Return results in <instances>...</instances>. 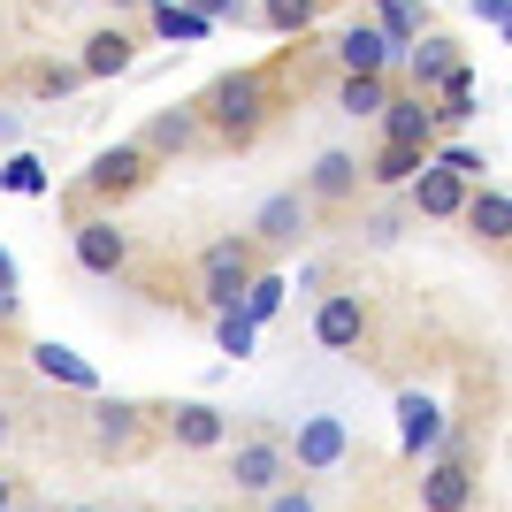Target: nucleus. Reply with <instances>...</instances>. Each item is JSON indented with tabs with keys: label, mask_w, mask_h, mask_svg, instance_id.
Segmentation results:
<instances>
[{
	"label": "nucleus",
	"mask_w": 512,
	"mask_h": 512,
	"mask_svg": "<svg viewBox=\"0 0 512 512\" xmlns=\"http://www.w3.org/2000/svg\"><path fill=\"white\" fill-rule=\"evenodd\" d=\"M260 115H268V77L260 69H237V77H214L207 107H199V123L222 130V138H253Z\"/></svg>",
	"instance_id": "nucleus-1"
},
{
	"label": "nucleus",
	"mask_w": 512,
	"mask_h": 512,
	"mask_svg": "<svg viewBox=\"0 0 512 512\" xmlns=\"http://www.w3.org/2000/svg\"><path fill=\"white\" fill-rule=\"evenodd\" d=\"M260 276V245L253 237H214L207 253H199V299L222 314V306L245 299V283Z\"/></svg>",
	"instance_id": "nucleus-2"
},
{
	"label": "nucleus",
	"mask_w": 512,
	"mask_h": 512,
	"mask_svg": "<svg viewBox=\"0 0 512 512\" xmlns=\"http://www.w3.org/2000/svg\"><path fill=\"white\" fill-rule=\"evenodd\" d=\"M230 482H237V497L283 490V482H291V444H283V436H245V444L230 451Z\"/></svg>",
	"instance_id": "nucleus-3"
},
{
	"label": "nucleus",
	"mask_w": 512,
	"mask_h": 512,
	"mask_svg": "<svg viewBox=\"0 0 512 512\" xmlns=\"http://www.w3.org/2000/svg\"><path fill=\"white\" fill-rule=\"evenodd\" d=\"M444 406H436V398H428V390H406V398H398V451H406V459H436V451H444Z\"/></svg>",
	"instance_id": "nucleus-4"
},
{
	"label": "nucleus",
	"mask_w": 512,
	"mask_h": 512,
	"mask_svg": "<svg viewBox=\"0 0 512 512\" xmlns=\"http://www.w3.org/2000/svg\"><path fill=\"white\" fill-rule=\"evenodd\" d=\"M467 505H474L467 459H459V451H436V459H428V474H421V512H467Z\"/></svg>",
	"instance_id": "nucleus-5"
},
{
	"label": "nucleus",
	"mask_w": 512,
	"mask_h": 512,
	"mask_svg": "<svg viewBox=\"0 0 512 512\" xmlns=\"http://www.w3.org/2000/svg\"><path fill=\"white\" fill-rule=\"evenodd\" d=\"M344 451H352V436H344L337 413H314V421H299V436H291V459H299L306 474H329Z\"/></svg>",
	"instance_id": "nucleus-6"
},
{
	"label": "nucleus",
	"mask_w": 512,
	"mask_h": 512,
	"mask_svg": "<svg viewBox=\"0 0 512 512\" xmlns=\"http://www.w3.org/2000/svg\"><path fill=\"white\" fill-rule=\"evenodd\" d=\"M406 192H413V207H421V214H436V222L467 214V176H451L444 161H421V176H413Z\"/></svg>",
	"instance_id": "nucleus-7"
},
{
	"label": "nucleus",
	"mask_w": 512,
	"mask_h": 512,
	"mask_svg": "<svg viewBox=\"0 0 512 512\" xmlns=\"http://www.w3.org/2000/svg\"><path fill=\"white\" fill-rule=\"evenodd\" d=\"M390 54H398V46H390V31H383V23H352V31L337 39L344 77H383V69H390Z\"/></svg>",
	"instance_id": "nucleus-8"
},
{
	"label": "nucleus",
	"mask_w": 512,
	"mask_h": 512,
	"mask_svg": "<svg viewBox=\"0 0 512 512\" xmlns=\"http://www.w3.org/2000/svg\"><path fill=\"white\" fill-rule=\"evenodd\" d=\"M123 260H130V237L115 230V222H100V214L77 222V268H85V276H115Z\"/></svg>",
	"instance_id": "nucleus-9"
},
{
	"label": "nucleus",
	"mask_w": 512,
	"mask_h": 512,
	"mask_svg": "<svg viewBox=\"0 0 512 512\" xmlns=\"http://www.w3.org/2000/svg\"><path fill=\"white\" fill-rule=\"evenodd\" d=\"M360 337H367V306L352 299V291L321 299V314H314V344L321 352H344V344H360Z\"/></svg>",
	"instance_id": "nucleus-10"
},
{
	"label": "nucleus",
	"mask_w": 512,
	"mask_h": 512,
	"mask_svg": "<svg viewBox=\"0 0 512 512\" xmlns=\"http://www.w3.org/2000/svg\"><path fill=\"white\" fill-rule=\"evenodd\" d=\"M169 444H176V451H222V444H230L222 406H176V413H169Z\"/></svg>",
	"instance_id": "nucleus-11"
},
{
	"label": "nucleus",
	"mask_w": 512,
	"mask_h": 512,
	"mask_svg": "<svg viewBox=\"0 0 512 512\" xmlns=\"http://www.w3.org/2000/svg\"><path fill=\"white\" fill-rule=\"evenodd\" d=\"M306 237V192H276L253 214V245H299Z\"/></svg>",
	"instance_id": "nucleus-12"
},
{
	"label": "nucleus",
	"mask_w": 512,
	"mask_h": 512,
	"mask_svg": "<svg viewBox=\"0 0 512 512\" xmlns=\"http://www.w3.org/2000/svg\"><path fill=\"white\" fill-rule=\"evenodd\" d=\"M85 184L92 192H138V184H146V146H107L85 169Z\"/></svg>",
	"instance_id": "nucleus-13"
},
{
	"label": "nucleus",
	"mask_w": 512,
	"mask_h": 512,
	"mask_svg": "<svg viewBox=\"0 0 512 512\" xmlns=\"http://www.w3.org/2000/svg\"><path fill=\"white\" fill-rule=\"evenodd\" d=\"M360 176H367V161H352V153H321L314 169H306V199H329V207H337V199L360 192Z\"/></svg>",
	"instance_id": "nucleus-14"
},
{
	"label": "nucleus",
	"mask_w": 512,
	"mask_h": 512,
	"mask_svg": "<svg viewBox=\"0 0 512 512\" xmlns=\"http://www.w3.org/2000/svg\"><path fill=\"white\" fill-rule=\"evenodd\" d=\"M31 367H39L46 383H62V390H85V398L100 390L92 360H77V352H69V344H54V337H46V344H31Z\"/></svg>",
	"instance_id": "nucleus-15"
},
{
	"label": "nucleus",
	"mask_w": 512,
	"mask_h": 512,
	"mask_svg": "<svg viewBox=\"0 0 512 512\" xmlns=\"http://www.w3.org/2000/svg\"><path fill=\"white\" fill-rule=\"evenodd\" d=\"M421 161H428V146H390V138H383V153L367 161V184H383V192H406L413 176H421Z\"/></svg>",
	"instance_id": "nucleus-16"
},
{
	"label": "nucleus",
	"mask_w": 512,
	"mask_h": 512,
	"mask_svg": "<svg viewBox=\"0 0 512 512\" xmlns=\"http://www.w3.org/2000/svg\"><path fill=\"white\" fill-rule=\"evenodd\" d=\"M428 130H436V107L428 100H390L383 107V138L390 146H428Z\"/></svg>",
	"instance_id": "nucleus-17"
},
{
	"label": "nucleus",
	"mask_w": 512,
	"mask_h": 512,
	"mask_svg": "<svg viewBox=\"0 0 512 512\" xmlns=\"http://www.w3.org/2000/svg\"><path fill=\"white\" fill-rule=\"evenodd\" d=\"M467 230L482 237V245H505L512 237V199L505 192H474L467 199Z\"/></svg>",
	"instance_id": "nucleus-18"
},
{
	"label": "nucleus",
	"mask_w": 512,
	"mask_h": 512,
	"mask_svg": "<svg viewBox=\"0 0 512 512\" xmlns=\"http://www.w3.org/2000/svg\"><path fill=\"white\" fill-rule=\"evenodd\" d=\"M130 436H138V406H123V398H100V406H92V444H100V451H123Z\"/></svg>",
	"instance_id": "nucleus-19"
},
{
	"label": "nucleus",
	"mask_w": 512,
	"mask_h": 512,
	"mask_svg": "<svg viewBox=\"0 0 512 512\" xmlns=\"http://www.w3.org/2000/svg\"><path fill=\"white\" fill-rule=\"evenodd\" d=\"M153 31H161V39H207L214 16H199L192 0H153Z\"/></svg>",
	"instance_id": "nucleus-20"
},
{
	"label": "nucleus",
	"mask_w": 512,
	"mask_h": 512,
	"mask_svg": "<svg viewBox=\"0 0 512 512\" xmlns=\"http://www.w3.org/2000/svg\"><path fill=\"white\" fill-rule=\"evenodd\" d=\"M406 62H413V85H444L451 69H459V54H451V39H421V46H406Z\"/></svg>",
	"instance_id": "nucleus-21"
},
{
	"label": "nucleus",
	"mask_w": 512,
	"mask_h": 512,
	"mask_svg": "<svg viewBox=\"0 0 512 512\" xmlns=\"http://www.w3.org/2000/svg\"><path fill=\"white\" fill-rule=\"evenodd\" d=\"M130 69V39L123 31H92L85 39V77H123Z\"/></svg>",
	"instance_id": "nucleus-22"
},
{
	"label": "nucleus",
	"mask_w": 512,
	"mask_h": 512,
	"mask_svg": "<svg viewBox=\"0 0 512 512\" xmlns=\"http://www.w3.org/2000/svg\"><path fill=\"white\" fill-rule=\"evenodd\" d=\"M337 107H344V115H383V107H390V85H383V77H344V85H337Z\"/></svg>",
	"instance_id": "nucleus-23"
},
{
	"label": "nucleus",
	"mask_w": 512,
	"mask_h": 512,
	"mask_svg": "<svg viewBox=\"0 0 512 512\" xmlns=\"http://www.w3.org/2000/svg\"><path fill=\"white\" fill-rule=\"evenodd\" d=\"M253 329H260V321L245 314V306H222V314H214V344H222L230 360H245V352H253Z\"/></svg>",
	"instance_id": "nucleus-24"
},
{
	"label": "nucleus",
	"mask_w": 512,
	"mask_h": 512,
	"mask_svg": "<svg viewBox=\"0 0 512 512\" xmlns=\"http://www.w3.org/2000/svg\"><path fill=\"white\" fill-rule=\"evenodd\" d=\"M467 115H474V69L459 62L444 77V107H436V123H467Z\"/></svg>",
	"instance_id": "nucleus-25"
},
{
	"label": "nucleus",
	"mask_w": 512,
	"mask_h": 512,
	"mask_svg": "<svg viewBox=\"0 0 512 512\" xmlns=\"http://www.w3.org/2000/svg\"><path fill=\"white\" fill-rule=\"evenodd\" d=\"M375 8H383L390 46H413V39H421V0H375Z\"/></svg>",
	"instance_id": "nucleus-26"
},
{
	"label": "nucleus",
	"mask_w": 512,
	"mask_h": 512,
	"mask_svg": "<svg viewBox=\"0 0 512 512\" xmlns=\"http://www.w3.org/2000/svg\"><path fill=\"white\" fill-rule=\"evenodd\" d=\"M0 184H8V192H23V199H39V192H46V169L31 161V153H8V161H0Z\"/></svg>",
	"instance_id": "nucleus-27"
},
{
	"label": "nucleus",
	"mask_w": 512,
	"mask_h": 512,
	"mask_svg": "<svg viewBox=\"0 0 512 512\" xmlns=\"http://www.w3.org/2000/svg\"><path fill=\"white\" fill-rule=\"evenodd\" d=\"M283 291H291V283H283V276H253V283H245V299H237V306H245V314H253V321H268V314H276V306H283Z\"/></svg>",
	"instance_id": "nucleus-28"
},
{
	"label": "nucleus",
	"mask_w": 512,
	"mask_h": 512,
	"mask_svg": "<svg viewBox=\"0 0 512 512\" xmlns=\"http://www.w3.org/2000/svg\"><path fill=\"white\" fill-rule=\"evenodd\" d=\"M260 16H268V31H306V23H314V0H268Z\"/></svg>",
	"instance_id": "nucleus-29"
},
{
	"label": "nucleus",
	"mask_w": 512,
	"mask_h": 512,
	"mask_svg": "<svg viewBox=\"0 0 512 512\" xmlns=\"http://www.w3.org/2000/svg\"><path fill=\"white\" fill-rule=\"evenodd\" d=\"M192 138H199V115H161V123H153V146H176V153H184Z\"/></svg>",
	"instance_id": "nucleus-30"
},
{
	"label": "nucleus",
	"mask_w": 512,
	"mask_h": 512,
	"mask_svg": "<svg viewBox=\"0 0 512 512\" xmlns=\"http://www.w3.org/2000/svg\"><path fill=\"white\" fill-rule=\"evenodd\" d=\"M77 85H85V62H77V69H46V77H39V92H46V100H69Z\"/></svg>",
	"instance_id": "nucleus-31"
},
{
	"label": "nucleus",
	"mask_w": 512,
	"mask_h": 512,
	"mask_svg": "<svg viewBox=\"0 0 512 512\" xmlns=\"http://www.w3.org/2000/svg\"><path fill=\"white\" fill-rule=\"evenodd\" d=\"M436 161H444L451 176H467V184H474V176H482V169H490V161H482V153H474V146H451V153H436Z\"/></svg>",
	"instance_id": "nucleus-32"
},
{
	"label": "nucleus",
	"mask_w": 512,
	"mask_h": 512,
	"mask_svg": "<svg viewBox=\"0 0 512 512\" xmlns=\"http://www.w3.org/2000/svg\"><path fill=\"white\" fill-rule=\"evenodd\" d=\"M260 512H314V497H306V490H291V482H283V490H268V505H260Z\"/></svg>",
	"instance_id": "nucleus-33"
},
{
	"label": "nucleus",
	"mask_w": 512,
	"mask_h": 512,
	"mask_svg": "<svg viewBox=\"0 0 512 512\" xmlns=\"http://www.w3.org/2000/svg\"><path fill=\"white\" fill-rule=\"evenodd\" d=\"M398 230H406L398 214H367V245H398Z\"/></svg>",
	"instance_id": "nucleus-34"
},
{
	"label": "nucleus",
	"mask_w": 512,
	"mask_h": 512,
	"mask_svg": "<svg viewBox=\"0 0 512 512\" xmlns=\"http://www.w3.org/2000/svg\"><path fill=\"white\" fill-rule=\"evenodd\" d=\"M8 314H16V260L0 253V321H8Z\"/></svg>",
	"instance_id": "nucleus-35"
},
{
	"label": "nucleus",
	"mask_w": 512,
	"mask_h": 512,
	"mask_svg": "<svg viewBox=\"0 0 512 512\" xmlns=\"http://www.w3.org/2000/svg\"><path fill=\"white\" fill-rule=\"evenodd\" d=\"M199 16H214V23H230V16H245V0H192Z\"/></svg>",
	"instance_id": "nucleus-36"
},
{
	"label": "nucleus",
	"mask_w": 512,
	"mask_h": 512,
	"mask_svg": "<svg viewBox=\"0 0 512 512\" xmlns=\"http://www.w3.org/2000/svg\"><path fill=\"white\" fill-rule=\"evenodd\" d=\"M474 16H482V23H505V16H512V0H474Z\"/></svg>",
	"instance_id": "nucleus-37"
},
{
	"label": "nucleus",
	"mask_w": 512,
	"mask_h": 512,
	"mask_svg": "<svg viewBox=\"0 0 512 512\" xmlns=\"http://www.w3.org/2000/svg\"><path fill=\"white\" fill-rule=\"evenodd\" d=\"M16 130H23L16 115H0V146H16Z\"/></svg>",
	"instance_id": "nucleus-38"
},
{
	"label": "nucleus",
	"mask_w": 512,
	"mask_h": 512,
	"mask_svg": "<svg viewBox=\"0 0 512 512\" xmlns=\"http://www.w3.org/2000/svg\"><path fill=\"white\" fill-rule=\"evenodd\" d=\"M8 436H16V421H8V413H0V444H8Z\"/></svg>",
	"instance_id": "nucleus-39"
},
{
	"label": "nucleus",
	"mask_w": 512,
	"mask_h": 512,
	"mask_svg": "<svg viewBox=\"0 0 512 512\" xmlns=\"http://www.w3.org/2000/svg\"><path fill=\"white\" fill-rule=\"evenodd\" d=\"M497 31H505V46H512V16H505V23H497Z\"/></svg>",
	"instance_id": "nucleus-40"
},
{
	"label": "nucleus",
	"mask_w": 512,
	"mask_h": 512,
	"mask_svg": "<svg viewBox=\"0 0 512 512\" xmlns=\"http://www.w3.org/2000/svg\"><path fill=\"white\" fill-rule=\"evenodd\" d=\"M0 512H8V482H0Z\"/></svg>",
	"instance_id": "nucleus-41"
},
{
	"label": "nucleus",
	"mask_w": 512,
	"mask_h": 512,
	"mask_svg": "<svg viewBox=\"0 0 512 512\" xmlns=\"http://www.w3.org/2000/svg\"><path fill=\"white\" fill-rule=\"evenodd\" d=\"M130 8H153V0H130Z\"/></svg>",
	"instance_id": "nucleus-42"
},
{
	"label": "nucleus",
	"mask_w": 512,
	"mask_h": 512,
	"mask_svg": "<svg viewBox=\"0 0 512 512\" xmlns=\"http://www.w3.org/2000/svg\"><path fill=\"white\" fill-rule=\"evenodd\" d=\"M77 512H100V505H77Z\"/></svg>",
	"instance_id": "nucleus-43"
},
{
	"label": "nucleus",
	"mask_w": 512,
	"mask_h": 512,
	"mask_svg": "<svg viewBox=\"0 0 512 512\" xmlns=\"http://www.w3.org/2000/svg\"><path fill=\"white\" fill-rule=\"evenodd\" d=\"M69 8H85V0H69Z\"/></svg>",
	"instance_id": "nucleus-44"
}]
</instances>
